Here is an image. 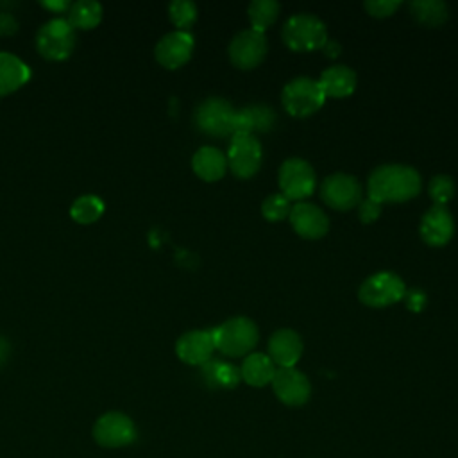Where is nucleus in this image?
Returning a JSON list of instances; mask_svg holds the SVG:
<instances>
[{"label":"nucleus","mask_w":458,"mask_h":458,"mask_svg":"<svg viewBox=\"0 0 458 458\" xmlns=\"http://www.w3.org/2000/svg\"><path fill=\"white\" fill-rule=\"evenodd\" d=\"M420 175L408 165H381L372 170L367 181L369 199L383 202H406L419 195Z\"/></svg>","instance_id":"1"},{"label":"nucleus","mask_w":458,"mask_h":458,"mask_svg":"<svg viewBox=\"0 0 458 458\" xmlns=\"http://www.w3.org/2000/svg\"><path fill=\"white\" fill-rule=\"evenodd\" d=\"M211 335L215 349L229 358L250 354L259 338L256 324L247 317H233L213 327Z\"/></svg>","instance_id":"2"},{"label":"nucleus","mask_w":458,"mask_h":458,"mask_svg":"<svg viewBox=\"0 0 458 458\" xmlns=\"http://www.w3.org/2000/svg\"><path fill=\"white\" fill-rule=\"evenodd\" d=\"M281 38L284 45L293 52H311L324 48L327 43V30L318 16L299 13L284 21Z\"/></svg>","instance_id":"3"},{"label":"nucleus","mask_w":458,"mask_h":458,"mask_svg":"<svg viewBox=\"0 0 458 458\" xmlns=\"http://www.w3.org/2000/svg\"><path fill=\"white\" fill-rule=\"evenodd\" d=\"M326 102V95L318 81L310 77H295L288 81L281 91L284 111L297 118H306L317 113Z\"/></svg>","instance_id":"4"},{"label":"nucleus","mask_w":458,"mask_h":458,"mask_svg":"<svg viewBox=\"0 0 458 458\" xmlns=\"http://www.w3.org/2000/svg\"><path fill=\"white\" fill-rule=\"evenodd\" d=\"M36 48L48 61H64L75 48V29L66 18H50L38 29Z\"/></svg>","instance_id":"5"},{"label":"nucleus","mask_w":458,"mask_h":458,"mask_svg":"<svg viewBox=\"0 0 458 458\" xmlns=\"http://www.w3.org/2000/svg\"><path fill=\"white\" fill-rule=\"evenodd\" d=\"M404 281L390 270H381L369 276L358 288L360 302L370 308H385L395 304L404 299Z\"/></svg>","instance_id":"6"},{"label":"nucleus","mask_w":458,"mask_h":458,"mask_svg":"<svg viewBox=\"0 0 458 458\" xmlns=\"http://www.w3.org/2000/svg\"><path fill=\"white\" fill-rule=\"evenodd\" d=\"M277 181L281 186V193L292 202H302L310 197L317 186V175L313 166L301 157H288L279 166Z\"/></svg>","instance_id":"7"},{"label":"nucleus","mask_w":458,"mask_h":458,"mask_svg":"<svg viewBox=\"0 0 458 458\" xmlns=\"http://www.w3.org/2000/svg\"><path fill=\"white\" fill-rule=\"evenodd\" d=\"M234 113L236 111L225 98L209 97L197 106L195 123L204 134L213 138H224L233 134Z\"/></svg>","instance_id":"8"},{"label":"nucleus","mask_w":458,"mask_h":458,"mask_svg":"<svg viewBox=\"0 0 458 458\" xmlns=\"http://www.w3.org/2000/svg\"><path fill=\"white\" fill-rule=\"evenodd\" d=\"M320 197L329 208L336 211H349L361 202L363 188L356 177L336 172L322 181Z\"/></svg>","instance_id":"9"},{"label":"nucleus","mask_w":458,"mask_h":458,"mask_svg":"<svg viewBox=\"0 0 458 458\" xmlns=\"http://www.w3.org/2000/svg\"><path fill=\"white\" fill-rule=\"evenodd\" d=\"M261 157H263V150L256 136L236 134L231 138L225 159L234 177H240V179L252 177L261 166Z\"/></svg>","instance_id":"10"},{"label":"nucleus","mask_w":458,"mask_h":458,"mask_svg":"<svg viewBox=\"0 0 458 458\" xmlns=\"http://www.w3.org/2000/svg\"><path fill=\"white\" fill-rule=\"evenodd\" d=\"M267 55V38L263 32L245 29L229 43V59L238 70L256 68Z\"/></svg>","instance_id":"11"},{"label":"nucleus","mask_w":458,"mask_h":458,"mask_svg":"<svg viewBox=\"0 0 458 458\" xmlns=\"http://www.w3.org/2000/svg\"><path fill=\"white\" fill-rule=\"evenodd\" d=\"M93 438L104 447H123L134 442L136 428L127 415L120 411H109L95 422Z\"/></svg>","instance_id":"12"},{"label":"nucleus","mask_w":458,"mask_h":458,"mask_svg":"<svg viewBox=\"0 0 458 458\" xmlns=\"http://www.w3.org/2000/svg\"><path fill=\"white\" fill-rule=\"evenodd\" d=\"M270 385L276 397L286 406H301L310 399L311 394V385L308 377L295 367L276 369Z\"/></svg>","instance_id":"13"},{"label":"nucleus","mask_w":458,"mask_h":458,"mask_svg":"<svg viewBox=\"0 0 458 458\" xmlns=\"http://www.w3.org/2000/svg\"><path fill=\"white\" fill-rule=\"evenodd\" d=\"M191 52H193V36L184 30H172L165 34L156 43V48H154L156 61L168 70L181 68L184 63H188V59L191 57Z\"/></svg>","instance_id":"14"},{"label":"nucleus","mask_w":458,"mask_h":458,"mask_svg":"<svg viewBox=\"0 0 458 458\" xmlns=\"http://www.w3.org/2000/svg\"><path fill=\"white\" fill-rule=\"evenodd\" d=\"M293 231L306 240H318L329 229V218L326 213L311 202H295L288 215Z\"/></svg>","instance_id":"15"},{"label":"nucleus","mask_w":458,"mask_h":458,"mask_svg":"<svg viewBox=\"0 0 458 458\" xmlns=\"http://www.w3.org/2000/svg\"><path fill=\"white\" fill-rule=\"evenodd\" d=\"M215 342L211 331L193 329L181 335L175 342V354L188 365H204L211 360Z\"/></svg>","instance_id":"16"},{"label":"nucleus","mask_w":458,"mask_h":458,"mask_svg":"<svg viewBox=\"0 0 458 458\" xmlns=\"http://www.w3.org/2000/svg\"><path fill=\"white\" fill-rule=\"evenodd\" d=\"M420 238L431 247L445 245L454 234V220L445 206L433 204L420 220Z\"/></svg>","instance_id":"17"},{"label":"nucleus","mask_w":458,"mask_h":458,"mask_svg":"<svg viewBox=\"0 0 458 458\" xmlns=\"http://www.w3.org/2000/svg\"><path fill=\"white\" fill-rule=\"evenodd\" d=\"M302 354V340L301 336L288 327L277 329L272 333L268 340V358L277 369L295 367Z\"/></svg>","instance_id":"18"},{"label":"nucleus","mask_w":458,"mask_h":458,"mask_svg":"<svg viewBox=\"0 0 458 458\" xmlns=\"http://www.w3.org/2000/svg\"><path fill=\"white\" fill-rule=\"evenodd\" d=\"M276 125V113L268 106H249L234 113L233 136L245 134L254 136L256 132H268Z\"/></svg>","instance_id":"19"},{"label":"nucleus","mask_w":458,"mask_h":458,"mask_svg":"<svg viewBox=\"0 0 458 458\" xmlns=\"http://www.w3.org/2000/svg\"><path fill=\"white\" fill-rule=\"evenodd\" d=\"M30 68L16 54L0 52V97L11 95L27 84Z\"/></svg>","instance_id":"20"},{"label":"nucleus","mask_w":458,"mask_h":458,"mask_svg":"<svg viewBox=\"0 0 458 458\" xmlns=\"http://www.w3.org/2000/svg\"><path fill=\"white\" fill-rule=\"evenodd\" d=\"M318 84L326 98H345L356 89V73L345 64H333L320 73Z\"/></svg>","instance_id":"21"},{"label":"nucleus","mask_w":458,"mask_h":458,"mask_svg":"<svg viewBox=\"0 0 458 458\" xmlns=\"http://www.w3.org/2000/svg\"><path fill=\"white\" fill-rule=\"evenodd\" d=\"M191 168L202 181L215 182L224 177L227 159L225 154L216 147H200L191 157Z\"/></svg>","instance_id":"22"},{"label":"nucleus","mask_w":458,"mask_h":458,"mask_svg":"<svg viewBox=\"0 0 458 458\" xmlns=\"http://www.w3.org/2000/svg\"><path fill=\"white\" fill-rule=\"evenodd\" d=\"M276 365L272 360L263 352H250L243 358L240 367L242 379L250 386H265L272 383V377L276 374Z\"/></svg>","instance_id":"23"},{"label":"nucleus","mask_w":458,"mask_h":458,"mask_svg":"<svg viewBox=\"0 0 458 458\" xmlns=\"http://www.w3.org/2000/svg\"><path fill=\"white\" fill-rule=\"evenodd\" d=\"M104 9L95 0H77L66 13L68 23L77 30H91L102 21Z\"/></svg>","instance_id":"24"},{"label":"nucleus","mask_w":458,"mask_h":458,"mask_svg":"<svg viewBox=\"0 0 458 458\" xmlns=\"http://www.w3.org/2000/svg\"><path fill=\"white\" fill-rule=\"evenodd\" d=\"M202 376L208 385L218 388H234L242 379L238 367L213 358L202 365Z\"/></svg>","instance_id":"25"},{"label":"nucleus","mask_w":458,"mask_h":458,"mask_svg":"<svg viewBox=\"0 0 458 458\" xmlns=\"http://www.w3.org/2000/svg\"><path fill=\"white\" fill-rule=\"evenodd\" d=\"M408 7L411 16L426 27H440L449 16L447 5L442 0H413Z\"/></svg>","instance_id":"26"},{"label":"nucleus","mask_w":458,"mask_h":458,"mask_svg":"<svg viewBox=\"0 0 458 458\" xmlns=\"http://www.w3.org/2000/svg\"><path fill=\"white\" fill-rule=\"evenodd\" d=\"M102 215H104V200L93 193L77 197L70 206V216L79 224H93Z\"/></svg>","instance_id":"27"},{"label":"nucleus","mask_w":458,"mask_h":458,"mask_svg":"<svg viewBox=\"0 0 458 458\" xmlns=\"http://www.w3.org/2000/svg\"><path fill=\"white\" fill-rule=\"evenodd\" d=\"M281 5L274 0H254L247 7V14L254 30L263 32L277 20Z\"/></svg>","instance_id":"28"},{"label":"nucleus","mask_w":458,"mask_h":458,"mask_svg":"<svg viewBox=\"0 0 458 458\" xmlns=\"http://www.w3.org/2000/svg\"><path fill=\"white\" fill-rule=\"evenodd\" d=\"M168 16L177 30L188 32V29L197 20V5L190 0H174L168 5Z\"/></svg>","instance_id":"29"},{"label":"nucleus","mask_w":458,"mask_h":458,"mask_svg":"<svg viewBox=\"0 0 458 458\" xmlns=\"http://www.w3.org/2000/svg\"><path fill=\"white\" fill-rule=\"evenodd\" d=\"M292 206L293 204L283 193H272L261 202V215L268 222H279L288 218Z\"/></svg>","instance_id":"30"},{"label":"nucleus","mask_w":458,"mask_h":458,"mask_svg":"<svg viewBox=\"0 0 458 458\" xmlns=\"http://www.w3.org/2000/svg\"><path fill=\"white\" fill-rule=\"evenodd\" d=\"M428 193L437 206H445L454 195V182L447 175H435L428 184Z\"/></svg>","instance_id":"31"},{"label":"nucleus","mask_w":458,"mask_h":458,"mask_svg":"<svg viewBox=\"0 0 458 458\" xmlns=\"http://www.w3.org/2000/svg\"><path fill=\"white\" fill-rule=\"evenodd\" d=\"M401 0H367L363 7L374 18H388L401 7Z\"/></svg>","instance_id":"32"},{"label":"nucleus","mask_w":458,"mask_h":458,"mask_svg":"<svg viewBox=\"0 0 458 458\" xmlns=\"http://www.w3.org/2000/svg\"><path fill=\"white\" fill-rule=\"evenodd\" d=\"M381 215V204L372 200V199H361V202L358 204V216L363 224H372L374 220H377V216Z\"/></svg>","instance_id":"33"},{"label":"nucleus","mask_w":458,"mask_h":458,"mask_svg":"<svg viewBox=\"0 0 458 458\" xmlns=\"http://www.w3.org/2000/svg\"><path fill=\"white\" fill-rule=\"evenodd\" d=\"M404 297H406V306H408L410 310H413V311H420V310L424 308V304H426V295H424V292H420L419 288L406 290Z\"/></svg>","instance_id":"34"},{"label":"nucleus","mask_w":458,"mask_h":458,"mask_svg":"<svg viewBox=\"0 0 458 458\" xmlns=\"http://www.w3.org/2000/svg\"><path fill=\"white\" fill-rule=\"evenodd\" d=\"M18 30V21L9 13H0V36H11Z\"/></svg>","instance_id":"35"},{"label":"nucleus","mask_w":458,"mask_h":458,"mask_svg":"<svg viewBox=\"0 0 458 458\" xmlns=\"http://www.w3.org/2000/svg\"><path fill=\"white\" fill-rule=\"evenodd\" d=\"M45 9H48V11H54V13H57V14H61V13H68V9H70V5L72 4H68L66 0H45V2H39Z\"/></svg>","instance_id":"36"},{"label":"nucleus","mask_w":458,"mask_h":458,"mask_svg":"<svg viewBox=\"0 0 458 458\" xmlns=\"http://www.w3.org/2000/svg\"><path fill=\"white\" fill-rule=\"evenodd\" d=\"M322 50H324V52H326V55H327V57H331V59L338 57V54L342 52L340 43H336V41H329V39H327V43L324 45V48H322Z\"/></svg>","instance_id":"37"},{"label":"nucleus","mask_w":458,"mask_h":458,"mask_svg":"<svg viewBox=\"0 0 458 458\" xmlns=\"http://www.w3.org/2000/svg\"><path fill=\"white\" fill-rule=\"evenodd\" d=\"M9 352H11V345L7 342V338L0 336V367L5 363V360L9 358Z\"/></svg>","instance_id":"38"}]
</instances>
